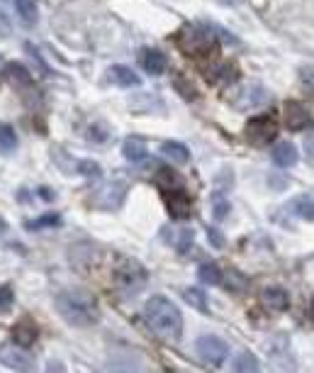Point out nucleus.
I'll return each mask as SVG.
<instances>
[{"label":"nucleus","mask_w":314,"mask_h":373,"mask_svg":"<svg viewBox=\"0 0 314 373\" xmlns=\"http://www.w3.org/2000/svg\"><path fill=\"white\" fill-rule=\"evenodd\" d=\"M144 320L151 327V332L163 342H180L183 337V315L175 303H170L163 295H153L144 305Z\"/></svg>","instance_id":"nucleus-1"},{"label":"nucleus","mask_w":314,"mask_h":373,"mask_svg":"<svg viewBox=\"0 0 314 373\" xmlns=\"http://www.w3.org/2000/svg\"><path fill=\"white\" fill-rule=\"evenodd\" d=\"M54 305L59 310V315L73 327H88L95 325L100 320L98 300L93 298V293L83 288H68L61 290L54 298Z\"/></svg>","instance_id":"nucleus-2"},{"label":"nucleus","mask_w":314,"mask_h":373,"mask_svg":"<svg viewBox=\"0 0 314 373\" xmlns=\"http://www.w3.org/2000/svg\"><path fill=\"white\" fill-rule=\"evenodd\" d=\"M178 44L193 59H205L215 51V34L212 25H188L183 27V32L178 34Z\"/></svg>","instance_id":"nucleus-3"},{"label":"nucleus","mask_w":314,"mask_h":373,"mask_svg":"<svg viewBox=\"0 0 314 373\" xmlns=\"http://www.w3.org/2000/svg\"><path fill=\"white\" fill-rule=\"evenodd\" d=\"M112 280H115V288H119L122 293H136V290L144 288L146 271H144V266H141L139 261L122 256V259L117 261V266H115Z\"/></svg>","instance_id":"nucleus-4"},{"label":"nucleus","mask_w":314,"mask_h":373,"mask_svg":"<svg viewBox=\"0 0 314 373\" xmlns=\"http://www.w3.org/2000/svg\"><path fill=\"white\" fill-rule=\"evenodd\" d=\"M247 137L251 145L256 147H266L271 145L278 137V122L273 115H259V117H251L247 125Z\"/></svg>","instance_id":"nucleus-5"},{"label":"nucleus","mask_w":314,"mask_h":373,"mask_svg":"<svg viewBox=\"0 0 314 373\" xmlns=\"http://www.w3.org/2000/svg\"><path fill=\"white\" fill-rule=\"evenodd\" d=\"M195 349H197V357L210 366H222L227 361V357H229V344L215 335L200 337Z\"/></svg>","instance_id":"nucleus-6"},{"label":"nucleus","mask_w":314,"mask_h":373,"mask_svg":"<svg viewBox=\"0 0 314 373\" xmlns=\"http://www.w3.org/2000/svg\"><path fill=\"white\" fill-rule=\"evenodd\" d=\"M0 364L15 371H32L34 369V357L20 344H0Z\"/></svg>","instance_id":"nucleus-7"},{"label":"nucleus","mask_w":314,"mask_h":373,"mask_svg":"<svg viewBox=\"0 0 314 373\" xmlns=\"http://www.w3.org/2000/svg\"><path fill=\"white\" fill-rule=\"evenodd\" d=\"M166 210L170 212L173 220H188L193 212V200L183 188H173V191H163Z\"/></svg>","instance_id":"nucleus-8"},{"label":"nucleus","mask_w":314,"mask_h":373,"mask_svg":"<svg viewBox=\"0 0 314 373\" xmlns=\"http://www.w3.org/2000/svg\"><path fill=\"white\" fill-rule=\"evenodd\" d=\"M283 115H285V127H288L290 132H300V130H305L307 125L312 122L310 110H307V107L302 105V103H298V100L285 103Z\"/></svg>","instance_id":"nucleus-9"},{"label":"nucleus","mask_w":314,"mask_h":373,"mask_svg":"<svg viewBox=\"0 0 314 373\" xmlns=\"http://www.w3.org/2000/svg\"><path fill=\"white\" fill-rule=\"evenodd\" d=\"M105 83L119 85V88H136L141 81L129 66H110L105 73Z\"/></svg>","instance_id":"nucleus-10"},{"label":"nucleus","mask_w":314,"mask_h":373,"mask_svg":"<svg viewBox=\"0 0 314 373\" xmlns=\"http://www.w3.org/2000/svg\"><path fill=\"white\" fill-rule=\"evenodd\" d=\"M139 64L141 68H144L149 76H161V73L166 71V56H163V51H158V49H141L139 51Z\"/></svg>","instance_id":"nucleus-11"},{"label":"nucleus","mask_w":314,"mask_h":373,"mask_svg":"<svg viewBox=\"0 0 314 373\" xmlns=\"http://www.w3.org/2000/svg\"><path fill=\"white\" fill-rule=\"evenodd\" d=\"M271 157L273 164L281 166V169H293L298 164V147L293 142H278V145H273Z\"/></svg>","instance_id":"nucleus-12"},{"label":"nucleus","mask_w":314,"mask_h":373,"mask_svg":"<svg viewBox=\"0 0 314 373\" xmlns=\"http://www.w3.org/2000/svg\"><path fill=\"white\" fill-rule=\"evenodd\" d=\"M37 337H39V330L30 317L20 320V322L13 327V342L20 344V347H25V349H30L32 344L37 342Z\"/></svg>","instance_id":"nucleus-13"},{"label":"nucleus","mask_w":314,"mask_h":373,"mask_svg":"<svg viewBox=\"0 0 314 373\" xmlns=\"http://www.w3.org/2000/svg\"><path fill=\"white\" fill-rule=\"evenodd\" d=\"M261 303L273 312H285L290 308V295L283 288H266L261 293Z\"/></svg>","instance_id":"nucleus-14"},{"label":"nucleus","mask_w":314,"mask_h":373,"mask_svg":"<svg viewBox=\"0 0 314 373\" xmlns=\"http://www.w3.org/2000/svg\"><path fill=\"white\" fill-rule=\"evenodd\" d=\"M122 154H124V159H127V162L139 164V162H144L149 152H146V142L141 140V137H127V140H124V145H122Z\"/></svg>","instance_id":"nucleus-15"},{"label":"nucleus","mask_w":314,"mask_h":373,"mask_svg":"<svg viewBox=\"0 0 314 373\" xmlns=\"http://www.w3.org/2000/svg\"><path fill=\"white\" fill-rule=\"evenodd\" d=\"M161 154L166 159H170V162H175V164H188V162H190V149L183 145V142H163Z\"/></svg>","instance_id":"nucleus-16"},{"label":"nucleus","mask_w":314,"mask_h":373,"mask_svg":"<svg viewBox=\"0 0 314 373\" xmlns=\"http://www.w3.org/2000/svg\"><path fill=\"white\" fill-rule=\"evenodd\" d=\"M156 186L161 191H173V188H183V179L170 166H163V169L156 171Z\"/></svg>","instance_id":"nucleus-17"},{"label":"nucleus","mask_w":314,"mask_h":373,"mask_svg":"<svg viewBox=\"0 0 314 373\" xmlns=\"http://www.w3.org/2000/svg\"><path fill=\"white\" fill-rule=\"evenodd\" d=\"M15 10L25 20L27 27H32L37 22V0H15Z\"/></svg>","instance_id":"nucleus-18"},{"label":"nucleus","mask_w":314,"mask_h":373,"mask_svg":"<svg viewBox=\"0 0 314 373\" xmlns=\"http://www.w3.org/2000/svg\"><path fill=\"white\" fill-rule=\"evenodd\" d=\"M17 147V135L13 130V125L0 122V154H10Z\"/></svg>","instance_id":"nucleus-19"},{"label":"nucleus","mask_w":314,"mask_h":373,"mask_svg":"<svg viewBox=\"0 0 314 373\" xmlns=\"http://www.w3.org/2000/svg\"><path fill=\"white\" fill-rule=\"evenodd\" d=\"M232 369L237 371V373H251V371H259L261 364H259V359H256L251 352H242L237 359H234Z\"/></svg>","instance_id":"nucleus-20"},{"label":"nucleus","mask_w":314,"mask_h":373,"mask_svg":"<svg viewBox=\"0 0 314 373\" xmlns=\"http://www.w3.org/2000/svg\"><path fill=\"white\" fill-rule=\"evenodd\" d=\"M293 210L298 212L302 220L312 222L314 220V208H312V195H298L293 200Z\"/></svg>","instance_id":"nucleus-21"},{"label":"nucleus","mask_w":314,"mask_h":373,"mask_svg":"<svg viewBox=\"0 0 314 373\" xmlns=\"http://www.w3.org/2000/svg\"><path fill=\"white\" fill-rule=\"evenodd\" d=\"M197 278L202 280V283H207V285H220L222 283V271L215 266V263H202V266L197 268Z\"/></svg>","instance_id":"nucleus-22"},{"label":"nucleus","mask_w":314,"mask_h":373,"mask_svg":"<svg viewBox=\"0 0 314 373\" xmlns=\"http://www.w3.org/2000/svg\"><path fill=\"white\" fill-rule=\"evenodd\" d=\"M30 232H34V229H47V227H61V215H56V212H47V215L37 217V220L27 222L25 225Z\"/></svg>","instance_id":"nucleus-23"},{"label":"nucleus","mask_w":314,"mask_h":373,"mask_svg":"<svg viewBox=\"0 0 314 373\" xmlns=\"http://www.w3.org/2000/svg\"><path fill=\"white\" fill-rule=\"evenodd\" d=\"M183 295H185V300L190 303V305L195 308V310H200V312H207V310H210V305H207V295H205L202 290L188 288L185 293H183Z\"/></svg>","instance_id":"nucleus-24"},{"label":"nucleus","mask_w":314,"mask_h":373,"mask_svg":"<svg viewBox=\"0 0 314 373\" xmlns=\"http://www.w3.org/2000/svg\"><path fill=\"white\" fill-rule=\"evenodd\" d=\"M227 212H229V200L224 198V195H212V215L215 220H224Z\"/></svg>","instance_id":"nucleus-25"},{"label":"nucleus","mask_w":314,"mask_h":373,"mask_svg":"<svg viewBox=\"0 0 314 373\" xmlns=\"http://www.w3.org/2000/svg\"><path fill=\"white\" fill-rule=\"evenodd\" d=\"M8 76L13 78V81H20L22 85H32V76L27 73V68L20 66V64H10L8 66Z\"/></svg>","instance_id":"nucleus-26"},{"label":"nucleus","mask_w":314,"mask_h":373,"mask_svg":"<svg viewBox=\"0 0 314 373\" xmlns=\"http://www.w3.org/2000/svg\"><path fill=\"white\" fill-rule=\"evenodd\" d=\"M76 171H78V174H85L88 179H98V176L102 174L100 166L95 162H90V159H81V162L76 164Z\"/></svg>","instance_id":"nucleus-27"},{"label":"nucleus","mask_w":314,"mask_h":373,"mask_svg":"<svg viewBox=\"0 0 314 373\" xmlns=\"http://www.w3.org/2000/svg\"><path fill=\"white\" fill-rule=\"evenodd\" d=\"M13 303H15L13 288H10V285H0V312H10Z\"/></svg>","instance_id":"nucleus-28"},{"label":"nucleus","mask_w":314,"mask_h":373,"mask_svg":"<svg viewBox=\"0 0 314 373\" xmlns=\"http://www.w3.org/2000/svg\"><path fill=\"white\" fill-rule=\"evenodd\" d=\"M190 244H193V232H190V229H183V232H180V242H178V251H180V254H185V249Z\"/></svg>","instance_id":"nucleus-29"},{"label":"nucleus","mask_w":314,"mask_h":373,"mask_svg":"<svg viewBox=\"0 0 314 373\" xmlns=\"http://www.w3.org/2000/svg\"><path fill=\"white\" fill-rule=\"evenodd\" d=\"M210 244H215L217 246V249H222V246H224V237H222V234L220 232H217V229H212V227H210Z\"/></svg>","instance_id":"nucleus-30"},{"label":"nucleus","mask_w":314,"mask_h":373,"mask_svg":"<svg viewBox=\"0 0 314 373\" xmlns=\"http://www.w3.org/2000/svg\"><path fill=\"white\" fill-rule=\"evenodd\" d=\"M47 369H49V371H64V364H56V361H51Z\"/></svg>","instance_id":"nucleus-31"},{"label":"nucleus","mask_w":314,"mask_h":373,"mask_svg":"<svg viewBox=\"0 0 314 373\" xmlns=\"http://www.w3.org/2000/svg\"><path fill=\"white\" fill-rule=\"evenodd\" d=\"M220 3H224V5H239L242 0H220Z\"/></svg>","instance_id":"nucleus-32"},{"label":"nucleus","mask_w":314,"mask_h":373,"mask_svg":"<svg viewBox=\"0 0 314 373\" xmlns=\"http://www.w3.org/2000/svg\"><path fill=\"white\" fill-rule=\"evenodd\" d=\"M0 68H3V59H0Z\"/></svg>","instance_id":"nucleus-33"}]
</instances>
